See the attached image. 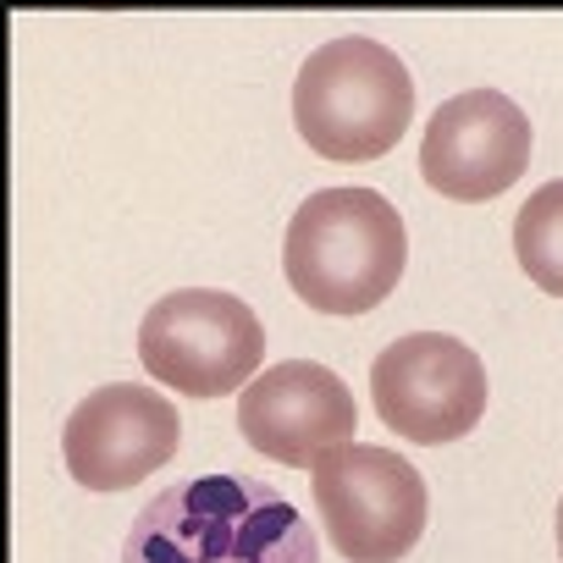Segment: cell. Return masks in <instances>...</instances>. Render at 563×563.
I'll return each mask as SVG.
<instances>
[{"instance_id":"11","label":"cell","mask_w":563,"mask_h":563,"mask_svg":"<svg viewBox=\"0 0 563 563\" xmlns=\"http://www.w3.org/2000/svg\"><path fill=\"white\" fill-rule=\"evenodd\" d=\"M558 552H563V503H558Z\"/></svg>"},{"instance_id":"3","label":"cell","mask_w":563,"mask_h":563,"mask_svg":"<svg viewBox=\"0 0 563 563\" xmlns=\"http://www.w3.org/2000/svg\"><path fill=\"white\" fill-rule=\"evenodd\" d=\"M294 122L321 161H382L415 122V78L382 40H327L299 67Z\"/></svg>"},{"instance_id":"4","label":"cell","mask_w":563,"mask_h":563,"mask_svg":"<svg viewBox=\"0 0 563 563\" xmlns=\"http://www.w3.org/2000/svg\"><path fill=\"white\" fill-rule=\"evenodd\" d=\"M144 371L183 398H227L260 376L265 327L221 288H177L155 299L139 321Z\"/></svg>"},{"instance_id":"9","label":"cell","mask_w":563,"mask_h":563,"mask_svg":"<svg viewBox=\"0 0 563 563\" xmlns=\"http://www.w3.org/2000/svg\"><path fill=\"white\" fill-rule=\"evenodd\" d=\"M183 437L177 409L166 404V393L155 387H133V382H111L95 387L62 426V459L67 475L89 492H122L144 475H155L161 464H172Z\"/></svg>"},{"instance_id":"7","label":"cell","mask_w":563,"mask_h":563,"mask_svg":"<svg viewBox=\"0 0 563 563\" xmlns=\"http://www.w3.org/2000/svg\"><path fill=\"white\" fill-rule=\"evenodd\" d=\"M530 166V117L503 89L442 100L420 139V177L453 205H486Z\"/></svg>"},{"instance_id":"5","label":"cell","mask_w":563,"mask_h":563,"mask_svg":"<svg viewBox=\"0 0 563 563\" xmlns=\"http://www.w3.org/2000/svg\"><path fill=\"white\" fill-rule=\"evenodd\" d=\"M310 492L343 563H398L426 536V481L387 448H332L310 470Z\"/></svg>"},{"instance_id":"1","label":"cell","mask_w":563,"mask_h":563,"mask_svg":"<svg viewBox=\"0 0 563 563\" xmlns=\"http://www.w3.org/2000/svg\"><path fill=\"white\" fill-rule=\"evenodd\" d=\"M122 563H321V541L276 486L199 475L139 508Z\"/></svg>"},{"instance_id":"10","label":"cell","mask_w":563,"mask_h":563,"mask_svg":"<svg viewBox=\"0 0 563 563\" xmlns=\"http://www.w3.org/2000/svg\"><path fill=\"white\" fill-rule=\"evenodd\" d=\"M514 254L519 271L541 294L563 299V177L541 183L514 216Z\"/></svg>"},{"instance_id":"8","label":"cell","mask_w":563,"mask_h":563,"mask_svg":"<svg viewBox=\"0 0 563 563\" xmlns=\"http://www.w3.org/2000/svg\"><path fill=\"white\" fill-rule=\"evenodd\" d=\"M354 426H360L354 393L343 387L338 371L316 360H282L238 393L243 442L294 470H316L332 448H349Z\"/></svg>"},{"instance_id":"6","label":"cell","mask_w":563,"mask_h":563,"mask_svg":"<svg viewBox=\"0 0 563 563\" xmlns=\"http://www.w3.org/2000/svg\"><path fill=\"white\" fill-rule=\"evenodd\" d=\"M371 404L404 442H459L486 415V365L448 332H409L371 360Z\"/></svg>"},{"instance_id":"2","label":"cell","mask_w":563,"mask_h":563,"mask_svg":"<svg viewBox=\"0 0 563 563\" xmlns=\"http://www.w3.org/2000/svg\"><path fill=\"white\" fill-rule=\"evenodd\" d=\"M409 232L387 194L376 188H321L310 194L282 238L288 288L321 316H365L404 276Z\"/></svg>"}]
</instances>
